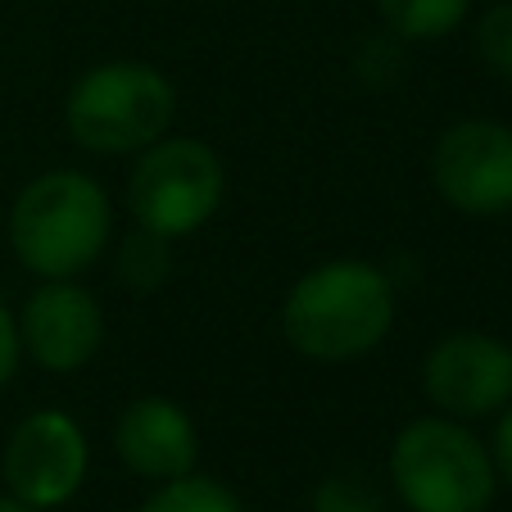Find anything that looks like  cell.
<instances>
[{
    "mask_svg": "<svg viewBox=\"0 0 512 512\" xmlns=\"http://www.w3.org/2000/svg\"><path fill=\"white\" fill-rule=\"evenodd\" d=\"M377 10L399 41H440L467 19L472 0H377Z\"/></svg>",
    "mask_w": 512,
    "mask_h": 512,
    "instance_id": "11",
    "label": "cell"
},
{
    "mask_svg": "<svg viewBox=\"0 0 512 512\" xmlns=\"http://www.w3.org/2000/svg\"><path fill=\"white\" fill-rule=\"evenodd\" d=\"M227 173L223 159L213 155V145L200 136H159L145 145L141 159L127 182V209L136 227L182 241L213 223V213L223 209Z\"/></svg>",
    "mask_w": 512,
    "mask_h": 512,
    "instance_id": "5",
    "label": "cell"
},
{
    "mask_svg": "<svg viewBox=\"0 0 512 512\" xmlns=\"http://www.w3.org/2000/svg\"><path fill=\"white\" fill-rule=\"evenodd\" d=\"M476 50H481L485 68H494L499 78L512 82V0L490 5L476 19Z\"/></svg>",
    "mask_w": 512,
    "mask_h": 512,
    "instance_id": "14",
    "label": "cell"
},
{
    "mask_svg": "<svg viewBox=\"0 0 512 512\" xmlns=\"http://www.w3.org/2000/svg\"><path fill=\"white\" fill-rule=\"evenodd\" d=\"M0 467H5V485H10L14 499L50 512V508H64L82 490L91 467V449L73 417L59 413V408H41V413H28L14 426Z\"/></svg>",
    "mask_w": 512,
    "mask_h": 512,
    "instance_id": "7",
    "label": "cell"
},
{
    "mask_svg": "<svg viewBox=\"0 0 512 512\" xmlns=\"http://www.w3.org/2000/svg\"><path fill=\"white\" fill-rule=\"evenodd\" d=\"M422 390L445 417L481 422L512 404V345L490 331H454L422 363Z\"/></svg>",
    "mask_w": 512,
    "mask_h": 512,
    "instance_id": "6",
    "label": "cell"
},
{
    "mask_svg": "<svg viewBox=\"0 0 512 512\" xmlns=\"http://www.w3.org/2000/svg\"><path fill=\"white\" fill-rule=\"evenodd\" d=\"M114 236V209L96 177L78 168L32 177L10 209V245L41 281L78 277L105 259Z\"/></svg>",
    "mask_w": 512,
    "mask_h": 512,
    "instance_id": "2",
    "label": "cell"
},
{
    "mask_svg": "<svg viewBox=\"0 0 512 512\" xmlns=\"http://www.w3.org/2000/svg\"><path fill=\"white\" fill-rule=\"evenodd\" d=\"M173 272V241L150 227H132L118 245V281L132 295H155Z\"/></svg>",
    "mask_w": 512,
    "mask_h": 512,
    "instance_id": "12",
    "label": "cell"
},
{
    "mask_svg": "<svg viewBox=\"0 0 512 512\" xmlns=\"http://www.w3.org/2000/svg\"><path fill=\"white\" fill-rule=\"evenodd\" d=\"M136 512H245V503L236 499V490H227L223 481L186 472V476H177V481H164Z\"/></svg>",
    "mask_w": 512,
    "mask_h": 512,
    "instance_id": "13",
    "label": "cell"
},
{
    "mask_svg": "<svg viewBox=\"0 0 512 512\" xmlns=\"http://www.w3.org/2000/svg\"><path fill=\"white\" fill-rule=\"evenodd\" d=\"M395 327V286L363 259H331L286 290L281 331L313 363H354Z\"/></svg>",
    "mask_w": 512,
    "mask_h": 512,
    "instance_id": "1",
    "label": "cell"
},
{
    "mask_svg": "<svg viewBox=\"0 0 512 512\" xmlns=\"http://www.w3.org/2000/svg\"><path fill=\"white\" fill-rule=\"evenodd\" d=\"M390 485L408 512H490L499 472L490 445L445 413L417 417L390 445Z\"/></svg>",
    "mask_w": 512,
    "mask_h": 512,
    "instance_id": "3",
    "label": "cell"
},
{
    "mask_svg": "<svg viewBox=\"0 0 512 512\" xmlns=\"http://www.w3.org/2000/svg\"><path fill=\"white\" fill-rule=\"evenodd\" d=\"M19 358H23L19 318H14V313L5 309V300H0V390L14 381V372H19Z\"/></svg>",
    "mask_w": 512,
    "mask_h": 512,
    "instance_id": "16",
    "label": "cell"
},
{
    "mask_svg": "<svg viewBox=\"0 0 512 512\" xmlns=\"http://www.w3.org/2000/svg\"><path fill=\"white\" fill-rule=\"evenodd\" d=\"M0 512H41V508H28V503L14 499V494H0Z\"/></svg>",
    "mask_w": 512,
    "mask_h": 512,
    "instance_id": "18",
    "label": "cell"
},
{
    "mask_svg": "<svg viewBox=\"0 0 512 512\" xmlns=\"http://www.w3.org/2000/svg\"><path fill=\"white\" fill-rule=\"evenodd\" d=\"M313 512H381V494L358 476H327L313 494Z\"/></svg>",
    "mask_w": 512,
    "mask_h": 512,
    "instance_id": "15",
    "label": "cell"
},
{
    "mask_svg": "<svg viewBox=\"0 0 512 512\" xmlns=\"http://www.w3.org/2000/svg\"><path fill=\"white\" fill-rule=\"evenodd\" d=\"M114 449L132 476L164 485L195 472L200 435H195V422L186 417L182 404H173L168 395H141L118 413Z\"/></svg>",
    "mask_w": 512,
    "mask_h": 512,
    "instance_id": "10",
    "label": "cell"
},
{
    "mask_svg": "<svg viewBox=\"0 0 512 512\" xmlns=\"http://www.w3.org/2000/svg\"><path fill=\"white\" fill-rule=\"evenodd\" d=\"M431 182L458 213L499 218L512 209V127L463 118L431 150Z\"/></svg>",
    "mask_w": 512,
    "mask_h": 512,
    "instance_id": "8",
    "label": "cell"
},
{
    "mask_svg": "<svg viewBox=\"0 0 512 512\" xmlns=\"http://www.w3.org/2000/svg\"><path fill=\"white\" fill-rule=\"evenodd\" d=\"M490 458H494V472H499V481L512 490V404L503 408V413H499V422H494Z\"/></svg>",
    "mask_w": 512,
    "mask_h": 512,
    "instance_id": "17",
    "label": "cell"
},
{
    "mask_svg": "<svg viewBox=\"0 0 512 512\" xmlns=\"http://www.w3.org/2000/svg\"><path fill=\"white\" fill-rule=\"evenodd\" d=\"M19 340L37 368L55 377L82 372L105 340V309L73 277L41 281L19 313Z\"/></svg>",
    "mask_w": 512,
    "mask_h": 512,
    "instance_id": "9",
    "label": "cell"
},
{
    "mask_svg": "<svg viewBox=\"0 0 512 512\" xmlns=\"http://www.w3.org/2000/svg\"><path fill=\"white\" fill-rule=\"evenodd\" d=\"M173 114V82L136 59H109L87 68L64 100L68 136L91 155H141L145 145L168 136Z\"/></svg>",
    "mask_w": 512,
    "mask_h": 512,
    "instance_id": "4",
    "label": "cell"
}]
</instances>
